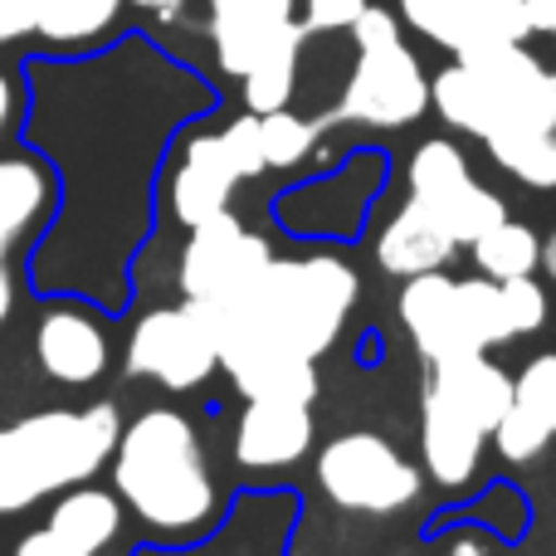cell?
<instances>
[{
	"label": "cell",
	"instance_id": "cell-1",
	"mask_svg": "<svg viewBox=\"0 0 556 556\" xmlns=\"http://www.w3.org/2000/svg\"><path fill=\"white\" fill-rule=\"evenodd\" d=\"M20 88L25 147L59 181L54 220L29 250V283L117 313L152 215L156 162L186 117L215 108V93L147 35L84 54L39 49L20 59Z\"/></svg>",
	"mask_w": 556,
	"mask_h": 556
},
{
	"label": "cell",
	"instance_id": "cell-2",
	"mask_svg": "<svg viewBox=\"0 0 556 556\" xmlns=\"http://www.w3.org/2000/svg\"><path fill=\"white\" fill-rule=\"evenodd\" d=\"M356 307V269L342 254L264 264L220 307H205L220 337V371L244 401H313L317 356L342 337Z\"/></svg>",
	"mask_w": 556,
	"mask_h": 556
},
{
	"label": "cell",
	"instance_id": "cell-3",
	"mask_svg": "<svg viewBox=\"0 0 556 556\" xmlns=\"http://www.w3.org/2000/svg\"><path fill=\"white\" fill-rule=\"evenodd\" d=\"M108 469H113V493L152 542H166V547L191 542L195 547L220 522L225 498L215 483L211 454H205L195 420L176 405L137 410L117 434Z\"/></svg>",
	"mask_w": 556,
	"mask_h": 556
},
{
	"label": "cell",
	"instance_id": "cell-4",
	"mask_svg": "<svg viewBox=\"0 0 556 556\" xmlns=\"http://www.w3.org/2000/svg\"><path fill=\"white\" fill-rule=\"evenodd\" d=\"M123 434L113 401L49 405L0 425V518L39 508L59 493L93 483Z\"/></svg>",
	"mask_w": 556,
	"mask_h": 556
},
{
	"label": "cell",
	"instance_id": "cell-5",
	"mask_svg": "<svg viewBox=\"0 0 556 556\" xmlns=\"http://www.w3.org/2000/svg\"><path fill=\"white\" fill-rule=\"evenodd\" d=\"M430 103L444 123L479 142L503 132H556V74L522 45L459 54L430 78Z\"/></svg>",
	"mask_w": 556,
	"mask_h": 556
},
{
	"label": "cell",
	"instance_id": "cell-6",
	"mask_svg": "<svg viewBox=\"0 0 556 556\" xmlns=\"http://www.w3.org/2000/svg\"><path fill=\"white\" fill-rule=\"evenodd\" d=\"M356 68L346 78L327 123H362V127H405L430 108V78L420 59L405 49L401 25L391 10L366 5L352 25Z\"/></svg>",
	"mask_w": 556,
	"mask_h": 556
},
{
	"label": "cell",
	"instance_id": "cell-7",
	"mask_svg": "<svg viewBox=\"0 0 556 556\" xmlns=\"http://www.w3.org/2000/svg\"><path fill=\"white\" fill-rule=\"evenodd\" d=\"M260 172H269L264 166V142H260V113L244 108V117L225 123L220 132L181 137L172 176H166V205L191 230V225L230 211V195Z\"/></svg>",
	"mask_w": 556,
	"mask_h": 556
},
{
	"label": "cell",
	"instance_id": "cell-8",
	"mask_svg": "<svg viewBox=\"0 0 556 556\" xmlns=\"http://www.w3.org/2000/svg\"><path fill=\"white\" fill-rule=\"evenodd\" d=\"M317 489L342 513L391 518L420 503L425 479L391 440L371 430H346L317 450Z\"/></svg>",
	"mask_w": 556,
	"mask_h": 556
},
{
	"label": "cell",
	"instance_id": "cell-9",
	"mask_svg": "<svg viewBox=\"0 0 556 556\" xmlns=\"http://www.w3.org/2000/svg\"><path fill=\"white\" fill-rule=\"evenodd\" d=\"M123 371L132 381H152L172 395L201 391L220 371V337H215L211 313L191 298L142 313L127 332Z\"/></svg>",
	"mask_w": 556,
	"mask_h": 556
},
{
	"label": "cell",
	"instance_id": "cell-10",
	"mask_svg": "<svg viewBox=\"0 0 556 556\" xmlns=\"http://www.w3.org/2000/svg\"><path fill=\"white\" fill-rule=\"evenodd\" d=\"M405 181H410V201L420 211H430L459 250H469L483 230L508 220L503 195H493L489 186L473 181L469 156L450 137H430V142L415 147L410 166H405Z\"/></svg>",
	"mask_w": 556,
	"mask_h": 556
},
{
	"label": "cell",
	"instance_id": "cell-11",
	"mask_svg": "<svg viewBox=\"0 0 556 556\" xmlns=\"http://www.w3.org/2000/svg\"><path fill=\"white\" fill-rule=\"evenodd\" d=\"M269 260H274L269 240L260 230H250L240 215L220 211L211 220L191 225L181 264H176V288H181V298H191L201 307H220Z\"/></svg>",
	"mask_w": 556,
	"mask_h": 556
},
{
	"label": "cell",
	"instance_id": "cell-12",
	"mask_svg": "<svg viewBox=\"0 0 556 556\" xmlns=\"http://www.w3.org/2000/svg\"><path fill=\"white\" fill-rule=\"evenodd\" d=\"M35 362L54 386L84 391L108 376L113 362V342H108V323L98 303L78 293H45V307L35 317Z\"/></svg>",
	"mask_w": 556,
	"mask_h": 556
},
{
	"label": "cell",
	"instance_id": "cell-13",
	"mask_svg": "<svg viewBox=\"0 0 556 556\" xmlns=\"http://www.w3.org/2000/svg\"><path fill=\"white\" fill-rule=\"evenodd\" d=\"M127 528V508L113 489L78 483V489L49 498L39 528H29L10 556H103L117 547Z\"/></svg>",
	"mask_w": 556,
	"mask_h": 556
},
{
	"label": "cell",
	"instance_id": "cell-14",
	"mask_svg": "<svg viewBox=\"0 0 556 556\" xmlns=\"http://www.w3.org/2000/svg\"><path fill=\"white\" fill-rule=\"evenodd\" d=\"M401 15L454 59L493 45H522L532 35L522 0H401Z\"/></svg>",
	"mask_w": 556,
	"mask_h": 556
},
{
	"label": "cell",
	"instance_id": "cell-15",
	"mask_svg": "<svg viewBox=\"0 0 556 556\" xmlns=\"http://www.w3.org/2000/svg\"><path fill=\"white\" fill-rule=\"evenodd\" d=\"M395 313H401L405 332H410L415 352H420L425 362H444V356L483 352L479 337H473L469 307H464L459 278H450L444 269H430V274L405 278Z\"/></svg>",
	"mask_w": 556,
	"mask_h": 556
},
{
	"label": "cell",
	"instance_id": "cell-16",
	"mask_svg": "<svg viewBox=\"0 0 556 556\" xmlns=\"http://www.w3.org/2000/svg\"><path fill=\"white\" fill-rule=\"evenodd\" d=\"M317 440L313 401H244L235 420V464L250 473H278L307 459Z\"/></svg>",
	"mask_w": 556,
	"mask_h": 556
},
{
	"label": "cell",
	"instance_id": "cell-17",
	"mask_svg": "<svg viewBox=\"0 0 556 556\" xmlns=\"http://www.w3.org/2000/svg\"><path fill=\"white\" fill-rule=\"evenodd\" d=\"M59 205V181L39 152H5L0 156V260L35 250L49 230Z\"/></svg>",
	"mask_w": 556,
	"mask_h": 556
},
{
	"label": "cell",
	"instance_id": "cell-18",
	"mask_svg": "<svg viewBox=\"0 0 556 556\" xmlns=\"http://www.w3.org/2000/svg\"><path fill=\"white\" fill-rule=\"evenodd\" d=\"M556 440V352H542L513 376V401L503 410L493 444L508 464H532Z\"/></svg>",
	"mask_w": 556,
	"mask_h": 556
},
{
	"label": "cell",
	"instance_id": "cell-19",
	"mask_svg": "<svg viewBox=\"0 0 556 556\" xmlns=\"http://www.w3.org/2000/svg\"><path fill=\"white\" fill-rule=\"evenodd\" d=\"M293 25V0H211V45L230 78L250 74Z\"/></svg>",
	"mask_w": 556,
	"mask_h": 556
},
{
	"label": "cell",
	"instance_id": "cell-20",
	"mask_svg": "<svg viewBox=\"0 0 556 556\" xmlns=\"http://www.w3.org/2000/svg\"><path fill=\"white\" fill-rule=\"evenodd\" d=\"M425 395H434V401H444L450 410L469 415L493 440V430H498L503 410H508V401H513V376L503 371L498 362H489V352H464V356L430 362Z\"/></svg>",
	"mask_w": 556,
	"mask_h": 556
},
{
	"label": "cell",
	"instance_id": "cell-21",
	"mask_svg": "<svg viewBox=\"0 0 556 556\" xmlns=\"http://www.w3.org/2000/svg\"><path fill=\"white\" fill-rule=\"evenodd\" d=\"M483 440L489 434L469 420V415L450 410L444 401L425 395L420 401V459L440 489H464V483L479 473L483 459Z\"/></svg>",
	"mask_w": 556,
	"mask_h": 556
},
{
	"label": "cell",
	"instance_id": "cell-22",
	"mask_svg": "<svg viewBox=\"0 0 556 556\" xmlns=\"http://www.w3.org/2000/svg\"><path fill=\"white\" fill-rule=\"evenodd\" d=\"M454 254H459V244L450 240V230H444L430 211H420L415 201H405L401 211L386 220V230L376 235V264L391 278H401V283L415 274L444 269Z\"/></svg>",
	"mask_w": 556,
	"mask_h": 556
},
{
	"label": "cell",
	"instance_id": "cell-23",
	"mask_svg": "<svg viewBox=\"0 0 556 556\" xmlns=\"http://www.w3.org/2000/svg\"><path fill=\"white\" fill-rule=\"evenodd\" d=\"M127 0H39L35 39L49 54H84L98 49L103 35L117 25Z\"/></svg>",
	"mask_w": 556,
	"mask_h": 556
},
{
	"label": "cell",
	"instance_id": "cell-24",
	"mask_svg": "<svg viewBox=\"0 0 556 556\" xmlns=\"http://www.w3.org/2000/svg\"><path fill=\"white\" fill-rule=\"evenodd\" d=\"M303 25H293L283 39L240 78L244 84V108L250 113H274V108H288L293 98V84H298V49H303Z\"/></svg>",
	"mask_w": 556,
	"mask_h": 556
},
{
	"label": "cell",
	"instance_id": "cell-25",
	"mask_svg": "<svg viewBox=\"0 0 556 556\" xmlns=\"http://www.w3.org/2000/svg\"><path fill=\"white\" fill-rule=\"evenodd\" d=\"M473 264H479L483 278H522V274H538L542 264V240L518 220H498L493 230H483L479 240L469 244Z\"/></svg>",
	"mask_w": 556,
	"mask_h": 556
},
{
	"label": "cell",
	"instance_id": "cell-26",
	"mask_svg": "<svg viewBox=\"0 0 556 556\" xmlns=\"http://www.w3.org/2000/svg\"><path fill=\"white\" fill-rule=\"evenodd\" d=\"M483 147L513 181L532 191H556V132H503Z\"/></svg>",
	"mask_w": 556,
	"mask_h": 556
},
{
	"label": "cell",
	"instance_id": "cell-27",
	"mask_svg": "<svg viewBox=\"0 0 556 556\" xmlns=\"http://www.w3.org/2000/svg\"><path fill=\"white\" fill-rule=\"evenodd\" d=\"M317 132H323V123H307V117L288 113V108L260 113L264 166H269V172H293V166H303L317 147Z\"/></svg>",
	"mask_w": 556,
	"mask_h": 556
},
{
	"label": "cell",
	"instance_id": "cell-28",
	"mask_svg": "<svg viewBox=\"0 0 556 556\" xmlns=\"http://www.w3.org/2000/svg\"><path fill=\"white\" fill-rule=\"evenodd\" d=\"M459 293H464V307H469V323H473V337L479 346H503L513 342V327H508V313H503V283L498 278H459Z\"/></svg>",
	"mask_w": 556,
	"mask_h": 556
},
{
	"label": "cell",
	"instance_id": "cell-29",
	"mask_svg": "<svg viewBox=\"0 0 556 556\" xmlns=\"http://www.w3.org/2000/svg\"><path fill=\"white\" fill-rule=\"evenodd\" d=\"M503 313H508L513 337H532V332H542V327H547V313H552L547 288H542L532 274H522V278H503Z\"/></svg>",
	"mask_w": 556,
	"mask_h": 556
},
{
	"label": "cell",
	"instance_id": "cell-30",
	"mask_svg": "<svg viewBox=\"0 0 556 556\" xmlns=\"http://www.w3.org/2000/svg\"><path fill=\"white\" fill-rule=\"evenodd\" d=\"M366 10V0H307V15H303V29L313 35H332V29H352L356 15Z\"/></svg>",
	"mask_w": 556,
	"mask_h": 556
},
{
	"label": "cell",
	"instance_id": "cell-31",
	"mask_svg": "<svg viewBox=\"0 0 556 556\" xmlns=\"http://www.w3.org/2000/svg\"><path fill=\"white\" fill-rule=\"evenodd\" d=\"M35 10L39 0H0V49L35 35Z\"/></svg>",
	"mask_w": 556,
	"mask_h": 556
},
{
	"label": "cell",
	"instance_id": "cell-32",
	"mask_svg": "<svg viewBox=\"0 0 556 556\" xmlns=\"http://www.w3.org/2000/svg\"><path fill=\"white\" fill-rule=\"evenodd\" d=\"M20 113H25V88H20V78H10L0 68V142L20 127Z\"/></svg>",
	"mask_w": 556,
	"mask_h": 556
},
{
	"label": "cell",
	"instance_id": "cell-33",
	"mask_svg": "<svg viewBox=\"0 0 556 556\" xmlns=\"http://www.w3.org/2000/svg\"><path fill=\"white\" fill-rule=\"evenodd\" d=\"M15 303H20V278H15V269H10L5 260H0V327L10 323V313H15Z\"/></svg>",
	"mask_w": 556,
	"mask_h": 556
},
{
	"label": "cell",
	"instance_id": "cell-34",
	"mask_svg": "<svg viewBox=\"0 0 556 556\" xmlns=\"http://www.w3.org/2000/svg\"><path fill=\"white\" fill-rule=\"evenodd\" d=\"M528 10V25L542 29V35H556V0H522Z\"/></svg>",
	"mask_w": 556,
	"mask_h": 556
},
{
	"label": "cell",
	"instance_id": "cell-35",
	"mask_svg": "<svg viewBox=\"0 0 556 556\" xmlns=\"http://www.w3.org/2000/svg\"><path fill=\"white\" fill-rule=\"evenodd\" d=\"M450 556H493V552L483 547V538H459V542L450 547Z\"/></svg>",
	"mask_w": 556,
	"mask_h": 556
},
{
	"label": "cell",
	"instance_id": "cell-36",
	"mask_svg": "<svg viewBox=\"0 0 556 556\" xmlns=\"http://www.w3.org/2000/svg\"><path fill=\"white\" fill-rule=\"evenodd\" d=\"M132 5L156 10V15H172V10H181V0H132Z\"/></svg>",
	"mask_w": 556,
	"mask_h": 556
},
{
	"label": "cell",
	"instance_id": "cell-37",
	"mask_svg": "<svg viewBox=\"0 0 556 556\" xmlns=\"http://www.w3.org/2000/svg\"><path fill=\"white\" fill-rule=\"evenodd\" d=\"M542 269L556 278V235H552V240H542Z\"/></svg>",
	"mask_w": 556,
	"mask_h": 556
}]
</instances>
